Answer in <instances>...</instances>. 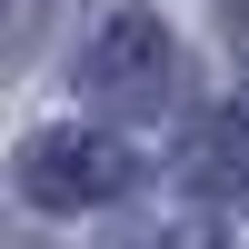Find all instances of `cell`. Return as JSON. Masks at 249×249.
<instances>
[{"label":"cell","instance_id":"6da1fadb","mask_svg":"<svg viewBox=\"0 0 249 249\" xmlns=\"http://www.w3.org/2000/svg\"><path fill=\"white\" fill-rule=\"evenodd\" d=\"M80 90L100 100L110 120H160L179 100V40L160 10H110L80 50Z\"/></svg>","mask_w":249,"mask_h":249},{"label":"cell","instance_id":"7a4b0ae2","mask_svg":"<svg viewBox=\"0 0 249 249\" xmlns=\"http://www.w3.org/2000/svg\"><path fill=\"white\" fill-rule=\"evenodd\" d=\"M130 190V150L100 130H40L20 150V199L30 210H110Z\"/></svg>","mask_w":249,"mask_h":249},{"label":"cell","instance_id":"3957f363","mask_svg":"<svg viewBox=\"0 0 249 249\" xmlns=\"http://www.w3.org/2000/svg\"><path fill=\"white\" fill-rule=\"evenodd\" d=\"M179 170H190L199 199H219V210H249V120L239 110H199L190 140H179Z\"/></svg>","mask_w":249,"mask_h":249},{"label":"cell","instance_id":"277c9868","mask_svg":"<svg viewBox=\"0 0 249 249\" xmlns=\"http://www.w3.org/2000/svg\"><path fill=\"white\" fill-rule=\"evenodd\" d=\"M170 249H230V239H219V230H190V239H170Z\"/></svg>","mask_w":249,"mask_h":249},{"label":"cell","instance_id":"5b68a950","mask_svg":"<svg viewBox=\"0 0 249 249\" xmlns=\"http://www.w3.org/2000/svg\"><path fill=\"white\" fill-rule=\"evenodd\" d=\"M230 30H249V0H230Z\"/></svg>","mask_w":249,"mask_h":249},{"label":"cell","instance_id":"8992f818","mask_svg":"<svg viewBox=\"0 0 249 249\" xmlns=\"http://www.w3.org/2000/svg\"><path fill=\"white\" fill-rule=\"evenodd\" d=\"M110 249H170V239H110Z\"/></svg>","mask_w":249,"mask_h":249}]
</instances>
